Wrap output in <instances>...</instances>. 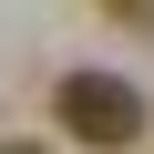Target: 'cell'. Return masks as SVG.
<instances>
[{
  "instance_id": "obj_1",
  "label": "cell",
  "mask_w": 154,
  "mask_h": 154,
  "mask_svg": "<svg viewBox=\"0 0 154 154\" xmlns=\"http://www.w3.org/2000/svg\"><path fill=\"white\" fill-rule=\"evenodd\" d=\"M51 113H62L72 144H93V154H123L144 134V103H134V82H113V72H62V82H51Z\"/></svg>"
},
{
  "instance_id": "obj_2",
  "label": "cell",
  "mask_w": 154,
  "mask_h": 154,
  "mask_svg": "<svg viewBox=\"0 0 154 154\" xmlns=\"http://www.w3.org/2000/svg\"><path fill=\"white\" fill-rule=\"evenodd\" d=\"M0 154H41V144H0Z\"/></svg>"
}]
</instances>
